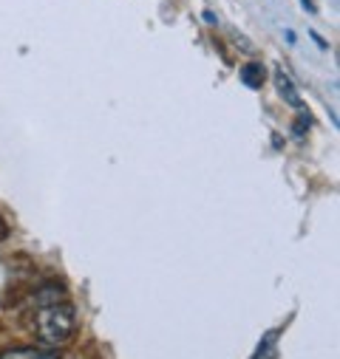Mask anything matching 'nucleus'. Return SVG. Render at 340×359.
<instances>
[{"mask_svg": "<svg viewBox=\"0 0 340 359\" xmlns=\"http://www.w3.org/2000/svg\"><path fill=\"white\" fill-rule=\"evenodd\" d=\"M6 238V224H4V218H0V241Z\"/></svg>", "mask_w": 340, "mask_h": 359, "instance_id": "7", "label": "nucleus"}, {"mask_svg": "<svg viewBox=\"0 0 340 359\" xmlns=\"http://www.w3.org/2000/svg\"><path fill=\"white\" fill-rule=\"evenodd\" d=\"M37 334L46 345L60 348L77 334V309L71 303H51L37 311Z\"/></svg>", "mask_w": 340, "mask_h": 359, "instance_id": "1", "label": "nucleus"}, {"mask_svg": "<svg viewBox=\"0 0 340 359\" xmlns=\"http://www.w3.org/2000/svg\"><path fill=\"white\" fill-rule=\"evenodd\" d=\"M275 85H278V94H281L289 105H303L301 97H298V91H295V85L289 82V76H287L284 71H275Z\"/></svg>", "mask_w": 340, "mask_h": 359, "instance_id": "4", "label": "nucleus"}, {"mask_svg": "<svg viewBox=\"0 0 340 359\" xmlns=\"http://www.w3.org/2000/svg\"><path fill=\"white\" fill-rule=\"evenodd\" d=\"M204 20H207V23H210V26H216V23H218V18H216V15H213V12H204Z\"/></svg>", "mask_w": 340, "mask_h": 359, "instance_id": "6", "label": "nucleus"}, {"mask_svg": "<svg viewBox=\"0 0 340 359\" xmlns=\"http://www.w3.org/2000/svg\"><path fill=\"white\" fill-rule=\"evenodd\" d=\"M241 82L247 85V88H261L264 85V79H267V71H264V65L261 62H247L244 68H241Z\"/></svg>", "mask_w": 340, "mask_h": 359, "instance_id": "3", "label": "nucleus"}, {"mask_svg": "<svg viewBox=\"0 0 340 359\" xmlns=\"http://www.w3.org/2000/svg\"><path fill=\"white\" fill-rule=\"evenodd\" d=\"M0 359H60L57 348H12L4 351Z\"/></svg>", "mask_w": 340, "mask_h": 359, "instance_id": "2", "label": "nucleus"}, {"mask_svg": "<svg viewBox=\"0 0 340 359\" xmlns=\"http://www.w3.org/2000/svg\"><path fill=\"white\" fill-rule=\"evenodd\" d=\"M273 337H275V334H267V337H264V345H267V348H273V345H275V339H273ZM255 359H267V353H261V348H259V356H255Z\"/></svg>", "mask_w": 340, "mask_h": 359, "instance_id": "5", "label": "nucleus"}, {"mask_svg": "<svg viewBox=\"0 0 340 359\" xmlns=\"http://www.w3.org/2000/svg\"><path fill=\"white\" fill-rule=\"evenodd\" d=\"M301 6H303V9H306V12H315V6H312V4H309V0H301Z\"/></svg>", "mask_w": 340, "mask_h": 359, "instance_id": "8", "label": "nucleus"}]
</instances>
